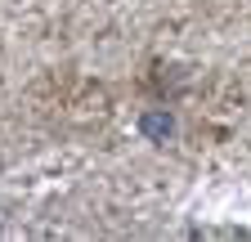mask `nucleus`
I'll list each match as a JSON object with an SVG mask.
<instances>
[{"mask_svg": "<svg viewBox=\"0 0 251 242\" xmlns=\"http://www.w3.org/2000/svg\"><path fill=\"white\" fill-rule=\"evenodd\" d=\"M144 135H148V139H166V135H171V117L148 112V117H144Z\"/></svg>", "mask_w": 251, "mask_h": 242, "instance_id": "nucleus-1", "label": "nucleus"}]
</instances>
